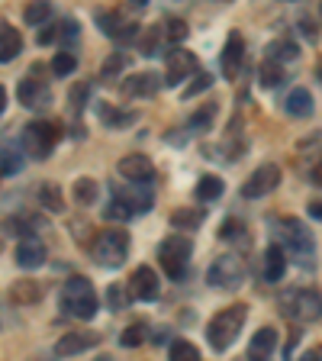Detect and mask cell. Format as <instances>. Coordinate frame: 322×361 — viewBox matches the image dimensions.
Returning <instances> with one entry per match:
<instances>
[{
    "instance_id": "1",
    "label": "cell",
    "mask_w": 322,
    "mask_h": 361,
    "mask_svg": "<svg viewBox=\"0 0 322 361\" xmlns=\"http://www.w3.org/2000/svg\"><path fill=\"white\" fill-rule=\"evenodd\" d=\"M245 319H248L245 303H233V307L219 310L210 319V326H206V342H210L213 352H225V348L233 345L235 338H239L242 326H245Z\"/></svg>"
},
{
    "instance_id": "2",
    "label": "cell",
    "mask_w": 322,
    "mask_h": 361,
    "mask_svg": "<svg viewBox=\"0 0 322 361\" xmlns=\"http://www.w3.org/2000/svg\"><path fill=\"white\" fill-rule=\"evenodd\" d=\"M61 307H65L68 316H75V319H94V313H97L94 284L87 278H81V274L65 281V287H61Z\"/></svg>"
},
{
    "instance_id": "3",
    "label": "cell",
    "mask_w": 322,
    "mask_h": 361,
    "mask_svg": "<svg viewBox=\"0 0 322 361\" xmlns=\"http://www.w3.org/2000/svg\"><path fill=\"white\" fill-rule=\"evenodd\" d=\"M278 235H280V242L287 245V252H290L297 262L303 264V268H313V255H316V242H313V233H309L303 223H297V219H290V216H284V219H278Z\"/></svg>"
},
{
    "instance_id": "4",
    "label": "cell",
    "mask_w": 322,
    "mask_h": 361,
    "mask_svg": "<svg viewBox=\"0 0 322 361\" xmlns=\"http://www.w3.org/2000/svg\"><path fill=\"white\" fill-rule=\"evenodd\" d=\"M94 262L104 264V268H120L129 258V235L126 229H104V233L94 239V248H90Z\"/></svg>"
},
{
    "instance_id": "5",
    "label": "cell",
    "mask_w": 322,
    "mask_h": 361,
    "mask_svg": "<svg viewBox=\"0 0 322 361\" xmlns=\"http://www.w3.org/2000/svg\"><path fill=\"white\" fill-rule=\"evenodd\" d=\"M280 310H284V316L297 319V323H313V319L322 316V297L316 290L297 287V290H287L280 297Z\"/></svg>"
},
{
    "instance_id": "6",
    "label": "cell",
    "mask_w": 322,
    "mask_h": 361,
    "mask_svg": "<svg viewBox=\"0 0 322 361\" xmlns=\"http://www.w3.org/2000/svg\"><path fill=\"white\" fill-rule=\"evenodd\" d=\"M61 139V126L52 120H36L26 126V133H23V149L30 152L32 158H49L52 155V149L58 145Z\"/></svg>"
},
{
    "instance_id": "7",
    "label": "cell",
    "mask_w": 322,
    "mask_h": 361,
    "mask_svg": "<svg viewBox=\"0 0 322 361\" xmlns=\"http://www.w3.org/2000/svg\"><path fill=\"white\" fill-rule=\"evenodd\" d=\"M158 258H161V268L171 281H180L187 274V264H190V239L184 235H168L158 248Z\"/></svg>"
},
{
    "instance_id": "8",
    "label": "cell",
    "mask_w": 322,
    "mask_h": 361,
    "mask_svg": "<svg viewBox=\"0 0 322 361\" xmlns=\"http://www.w3.org/2000/svg\"><path fill=\"white\" fill-rule=\"evenodd\" d=\"M213 287L219 290H235V287L245 281V268H242V258L239 255H219L216 262L210 264V274H206Z\"/></svg>"
},
{
    "instance_id": "9",
    "label": "cell",
    "mask_w": 322,
    "mask_h": 361,
    "mask_svg": "<svg viewBox=\"0 0 322 361\" xmlns=\"http://www.w3.org/2000/svg\"><path fill=\"white\" fill-rule=\"evenodd\" d=\"M45 68L32 65L30 71H26V78L20 81V87H16V97H20L23 106H36V104H49V84H45Z\"/></svg>"
},
{
    "instance_id": "10",
    "label": "cell",
    "mask_w": 322,
    "mask_h": 361,
    "mask_svg": "<svg viewBox=\"0 0 322 361\" xmlns=\"http://www.w3.org/2000/svg\"><path fill=\"white\" fill-rule=\"evenodd\" d=\"M190 75H197V59L187 49H171L165 61V84L168 87H178L180 81H187Z\"/></svg>"
},
{
    "instance_id": "11",
    "label": "cell",
    "mask_w": 322,
    "mask_h": 361,
    "mask_svg": "<svg viewBox=\"0 0 322 361\" xmlns=\"http://www.w3.org/2000/svg\"><path fill=\"white\" fill-rule=\"evenodd\" d=\"M280 184V168L278 165H261L252 171V178L242 184V197H248V200H255V197H264L271 194V190Z\"/></svg>"
},
{
    "instance_id": "12",
    "label": "cell",
    "mask_w": 322,
    "mask_h": 361,
    "mask_svg": "<svg viewBox=\"0 0 322 361\" xmlns=\"http://www.w3.org/2000/svg\"><path fill=\"white\" fill-rule=\"evenodd\" d=\"M120 174L129 184H149L155 178V165H151V158H145L142 152H135V155H126L120 161Z\"/></svg>"
},
{
    "instance_id": "13",
    "label": "cell",
    "mask_w": 322,
    "mask_h": 361,
    "mask_svg": "<svg viewBox=\"0 0 322 361\" xmlns=\"http://www.w3.org/2000/svg\"><path fill=\"white\" fill-rule=\"evenodd\" d=\"M100 342L97 332H65V336L55 342V355L58 358H71V355H81L87 348H94Z\"/></svg>"
},
{
    "instance_id": "14",
    "label": "cell",
    "mask_w": 322,
    "mask_h": 361,
    "mask_svg": "<svg viewBox=\"0 0 322 361\" xmlns=\"http://www.w3.org/2000/svg\"><path fill=\"white\" fill-rule=\"evenodd\" d=\"M129 293H132V300H155L158 297V274L149 268V264L132 271V278H129Z\"/></svg>"
},
{
    "instance_id": "15",
    "label": "cell",
    "mask_w": 322,
    "mask_h": 361,
    "mask_svg": "<svg viewBox=\"0 0 322 361\" xmlns=\"http://www.w3.org/2000/svg\"><path fill=\"white\" fill-rule=\"evenodd\" d=\"M242 65H245V42H242L239 32H229V39H225V52H223V75L229 78V81H235L242 71Z\"/></svg>"
},
{
    "instance_id": "16",
    "label": "cell",
    "mask_w": 322,
    "mask_h": 361,
    "mask_svg": "<svg viewBox=\"0 0 322 361\" xmlns=\"http://www.w3.org/2000/svg\"><path fill=\"white\" fill-rule=\"evenodd\" d=\"M158 87H161V78L155 71H139V75H129L123 81L126 97H151V94H158Z\"/></svg>"
},
{
    "instance_id": "17",
    "label": "cell",
    "mask_w": 322,
    "mask_h": 361,
    "mask_svg": "<svg viewBox=\"0 0 322 361\" xmlns=\"http://www.w3.org/2000/svg\"><path fill=\"white\" fill-rule=\"evenodd\" d=\"M16 264H20V268H26V271L45 264V245L39 239H32V235H26V239L16 245Z\"/></svg>"
},
{
    "instance_id": "18",
    "label": "cell",
    "mask_w": 322,
    "mask_h": 361,
    "mask_svg": "<svg viewBox=\"0 0 322 361\" xmlns=\"http://www.w3.org/2000/svg\"><path fill=\"white\" fill-rule=\"evenodd\" d=\"M274 348H278V329H271V326H261V329L252 336V342H248V355H252L255 361L271 358Z\"/></svg>"
},
{
    "instance_id": "19",
    "label": "cell",
    "mask_w": 322,
    "mask_h": 361,
    "mask_svg": "<svg viewBox=\"0 0 322 361\" xmlns=\"http://www.w3.org/2000/svg\"><path fill=\"white\" fill-rule=\"evenodd\" d=\"M284 271H287V252H284V245H271L268 252H264V281L278 284V281L284 278Z\"/></svg>"
},
{
    "instance_id": "20",
    "label": "cell",
    "mask_w": 322,
    "mask_h": 361,
    "mask_svg": "<svg viewBox=\"0 0 322 361\" xmlns=\"http://www.w3.org/2000/svg\"><path fill=\"white\" fill-rule=\"evenodd\" d=\"M20 52H23V36L10 23L0 20V61H13Z\"/></svg>"
},
{
    "instance_id": "21",
    "label": "cell",
    "mask_w": 322,
    "mask_h": 361,
    "mask_svg": "<svg viewBox=\"0 0 322 361\" xmlns=\"http://www.w3.org/2000/svg\"><path fill=\"white\" fill-rule=\"evenodd\" d=\"M284 110L290 113V116H297V120H306L309 113H313V94H309V90H303V87L290 90V94H287V100H284Z\"/></svg>"
},
{
    "instance_id": "22",
    "label": "cell",
    "mask_w": 322,
    "mask_h": 361,
    "mask_svg": "<svg viewBox=\"0 0 322 361\" xmlns=\"http://www.w3.org/2000/svg\"><path fill=\"white\" fill-rule=\"evenodd\" d=\"M39 297H42V287H39V281H16V284L10 287V300L20 303V307H32Z\"/></svg>"
},
{
    "instance_id": "23",
    "label": "cell",
    "mask_w": 322,
    "mask_h": 361,
    "mask_svg": "<svg viewBox=\"0 0 322 361\" xmlns=\"http://www.w3.org/2000/svg\"><path fill=\"white\" fill-rule=\"evenodd\" d=\"M219 239L223 242H233V245H239V248H248V229H245V223L242 219H225L223 226H219Z\"/></svg>"
},
{
    "instance_id": "24",
    "label": "cell",
    "mask_w": 322,
    "mask_h": 361,
    "mask_svg": "<svg viewBox=\"0 0 322 361\" xmlns=\"http://www.w3.org/2000/svg\"><path fill=\"white\" fill-rule=\"evenodd\" d=\"M165 30L161 26H151V30H145L142 36H139V52L145 55V59H155L158 52H161V45H165Z\"/></svg>"
},
{
    "instance_id": "25",
    "label": "cell",
    "mask_w": 322,
    "mask_h": 361,
    "mask_svg": "<svg viewBox=\"0 0 322 361\" xmlns=\"http://www.w3.org/2000/svg\"><path fill=\"white\" fill-rule=\"evenodd\" d=\"M49 16H52V0H30L23 10V20L30 26H42V23H49Z\"/></svg>"
},
{
    "instance_id": "26",
    "label": "cell",
    "mask_w": 322,
    "mask_h": 361,
    "mask_svg": "<svg viewBox=\"0 0 322 361\" xmlns=\"http://www.w3.org/2000/svg\"><path fill=\"white\" fill-rule=\"evenodd\" d=\"M36 200L42 203L49 213H61V210H65V197H61V190L55 188V184H42V188H39V194H36Z\"/></svg>"
},
{
    "instance_id": "27",
    "label": "cell",
    "mask_w": 322,
    "mask_h": 361,
    "mask_svg": "<svg viewBox=\"0 0 322 361\" xmlns=\"http://www.w3.org/2000/svg\"><path fill=\"white\" fill-rule=\"evenodd\" d=\"M284 65L280 61H274V59H264L261 61V87H280L284 84Z\"/></svg>"
},
{
    "instance_id": "28",
    "label": "cell",
    "mask_w": 322,
    "mask_h": 361,
    "mask_svg": "<svg viewBox=\"0 0 322 361\" xmlns=\"http://www.w3.org/2000/svg\"><path fill=\"white\" fill-rule=\"evenodd\" d=\"M129 216H132V207L113 190V200L104 207V219L106 223H123V219H129Z\"/></svg>"
},
{
    "instance_id": "29",
    "label": "cell",
    "mask_w": 322,
    "mask_h": 361,
    "mask_svg": "<svg viewBox=\"0 0 322 361\" xmlns=\"http://www.w3.org/2000/svg\"><path fill=\"white\" fill-rule=\"evenodd\" d=\"M203 216H206L203 210L184 207V210H174V213H171V226H174V229H197V226L203 223Z\"/></svg>"
},
{
    "instance_id": "30",
    "label": "cell",
    "mask_w": 322,
    "mask_h": 361,
    "mask_svg": "<svg viewBox=\"0 0 322 361\" xmlns=\"http://www.w3.org/2000/svg\"><path fill=\"white\" fill-rule=\"evenodd\" d=\"M219 194H223V180L216 174H203L200 184H197V200L210 203V200H219Z\"/></svg>"
},
{
    "instance_id": "31",
    "label": "cell",
    "mask_w": 322,
    "mask_h": 361,
    "mask_svg": "<svg viewBox=\"0 0 322 361\" xmlns=\"http://www.w3.org/2000/svg\"><path fill=\"white\" fill-rule=\"evenodd\" d=\"M97 110H100V116H104V123L110 129H126L129 123H135V113L132 110H110V106H104V104H100Z\"/></svg>"
},
{
    "instance_id": "32",
    "label": "cell",
    "mask_w": 322,
    "mask_h": 361,
    "mask_svg": "<svg viewBox=\"0 0 322 361\" xmlns=\"http://www.w3.org/2000/svg\"><path fill=\"white\" fill-rule=\"evenodd\" d=\"M97 194H100V184L94 178H78L75 180V200L90 207V203H97Z\"/></svg>"
},
{
    "instance_id": "33",
    "label": "cell",
    "mask_w": 322,
    "mask_h": 361,
    "mask_svg": "<svg viewBox=\"0 0 322 361\" xmlns=\"http://www.w3.org/2000/svg\"><path fill=\"white\" fill-rule=\"evenodd\" d=\"M300 55V49H297V42H290V39H278V42H271L268 45V59H274V61H293Z\"/></svg>"
},
{
    "instance_id": "34",
    "label": "cell",
    "mask_w": 322,
    "mask_h": 361,
    "mask_svg": "<svg viewBox=\"0 0 322 361\" xmlns=\"http://www.w3.org/2000/svg\"><path fill=\"white\" fill-rule=\"evenodd\" d=\"M116 194H120L123 200L132 207V213H149L151 210V194H149V190L132 188V190H116Z\"/></svg>"
},
{
    "instance_id": "35",
    "label": "cell",
    "mask_w": 322,
    "mask_h": 361,
    "mask_svg": "<svg viewBox=\"0 0 322 361\" xmlns=\"http://www.w3.org/2000/svg\"><path fill=\"white\" fill-rule=\"evenodd\" d=\"M123 68H126V55H123V52L106 55L104 68H100V78H104V84H113V81H116V75H120Z\"/></svg>"
},
{
    "instance_id": "36",
    "label": "cell",
    "mask_w": 322,
    "mask_h": 361,
    "mask_svg": "<svg viewBox=\"0 0 322 361\" xmlns=\"http://www.w3.org/2000/svg\"><path fill=\"white\" fill-rule=\"evenodd\" d=\"M75 68H78V55L71 52V49H61V52L52 59V71H55V75H58V78L71 75Z\"/></svg>"
},
{
    "instance_id": "37",
    "label": "cell",
    "mask_w": 322,
    "mask_h": 361,
    "mask_svg": "<svg viewBox=\"0 0 322 361\" xmlns=\"http://www.w3.org/2000/svg\"><path fill=\"white\" fill-rule=\"evenodd\" d=\"M168 355H171L174 361H197L200 358V352H197L194 342H184V338H174L171 348H168Z\"/></svg>"
},
{
    "instance_id": "38",
    "label": "cell",
    "mask_w": 322,
    "mask_h": 361,
    "mask_svg": "<svg viewBox=\"0 0 322 361\" xmlns=\"http://www.w3.org/2000/svg\"><path fill=\"white\" fill-rule=\"evenodd\" d=\"M210 84H213V75H210V71H197V78L190 75V84L184 87V100H194L197 94L210 90Z\"/></svg>"
},
{
    "instance_id": "39",
    "label": "cell",
    "mask_w": 322,
    "mask_h": 361,
    "mask_svg": "<svg viewBox=\"0 0 322 361\" xmlns=\"http://www.w3.org/2000/svg\"><path fill=\"white\" fill-rule=\"evenodd\" d=\"M161 30H165L168 42H184V39H187V23L184 20H165L161 23Z\"/></svg>"
},
{
    "instance_id": "40",
    "label": "cell",
    "mask_w": 322,
    "mask_h": 361,
    "mask_svg": "<svg viewBox=\"0 0 322 361\" xmlns=\"http://www.w3.org/2000/svg\"><path fill=\"white\" fill-rule=\"evenodd\" d=\"M129 297H132V293L129 290H123V287H106V303H110V310L113 313H116V310H126L129 307Z\"/></svg>"
},
{
    "instance_id": "41",
    "label": "cell",
    "mask_w": 322,
    "mask_h": 361,
    "mask_svg": "<svg viewBox=\"0 0 322 361\" xmlns=\"http://www.w3.org/2000/svg\"><path fill=\"white\" fill-rule=\"evenodd\" d=\"M20 168H23V155H20V152H10V149L0 152V174H16Z\"/></svg>"
},
{
    "instance_id": "42",
    "label": "cell",
    "mask_w": 322,
    "mask_h": 361,
    "mask_svg": "<svg viewBox=\"0 0 322 361\" xmlns=\"http://www.w3.org/2000/svg\"><path fill=\"white\" fill-rule=\"evenodd\" d=\"M78 36H81V30H78L75 20H61L58 23V39H61V49H68V45H75Z\"/></svg>"
},
{
    "instance_id": "43",
    "label": "cell",
    "mask_w": 322,
    "mask_h": 361,
    "mask_svg": "<svg viewBox=\"0 0 322 361\" xmlns=\"http://www.w3.org/2000/svg\"><path fill=\"white\" fill-rule=\"evenodd\" d=\"M68 100H71V110L81 113L84 106H87V100H90V84H75L71 94H68Z\"/></svg>"
},
{
    "instance_id": "44",
    "label": "cell",
    "mask_w": 322,
    "mask_h": 361,
    "mask_svg": "<svg viewBox=\"0 0 322 361\" xmlns=\"http://www.w3.org/2000/svg\"><path fill=\"white\" fill-rule=\"evenodd\" d=\"M213 116H216V106L206 104V106H203V110L194 116V120H190V129H194V133H206V129H210V123H213Z\"/></svg>"
},
{
    "instance_id": "45",
    "label": "cell",
    "mask_w": 322,
    "mask_h": 361,
    "mask_svg": "<svg viewBox=\"0 0 322 361\" xmlns=\"http://www.w3.org/2000/svg\"><path fill=\"white\" fill-rule=\"evenodd\" d=\"M120 342H123V345H126V348L142 345V342H145V323H132L126 332H123V338H120Z\"/></svg>"
},
{
    "instance_id": "46",
    "label": "cell",
    "mask_w": 322,
    "mask_h": 361,
    "mask_svg": "<svg viewBox=\"0 0 322 361\" xmlns=\"http://www.w3.org/2000/svg\"><path fill=\"white\" fill-rule=\"evenodd\" d=\"M123 23H126V20H120V16L110 13V10H104V13H100V30H104L106 36H113V39H116V32H120Z\"/></svg>"
},
{
    "instance_id": "47",
    "label": "cell",
    "mask_w": 322,
    "mask_h": 361,
    "mask_svg": "<svg viewBox=\"0 0 322 361\" xmlns=\"http://www.w3.org/2000/svg\"><path fill=\"white\" fill-rule=\"evenodd\" d=\"M135 39H139V23H123L120 32H116V42L129 45V42H135Z\"/></svg>"
},
{
    "instance_id": "48",
    "label": "cell",
    "mask_w": 322,
    "mask_h": 361,
    "mask_svg": "<svg viewBox=\"0 0 322 361\" xmlns=\"http://www.w3.org/2000/svg\"><path fill=\"white\" fill-rule=\"evenodd\" d=\"M55 36H58V26H55V23H42V30H39V45L55 42Z\"/></svg>"
},
{
    "instance_id": "49",
    "label": "cell",
    "mask_w": 322,
    "mask_h": 361,
    "mask_svg": "<svg viewBox=\"0 0 322 361\" xmlns=\"http://www.w3.org/2000/svg\"><path fill=\"white\" fill-rule=\"evenodd\" d=\"M309 180H313V184H322V152L313 158V165H309Z\"/></svg>"
},
{
    "instance_id": "50",
    "label": "cell",
    "mask_w": 322,
    "mask_h": 361,
    "mask_svg": "<svg viewBox=\"0 0 322 361\" xmlns=\"http://www.w3.org/2000/svg\"><path fill=\"white\" fill-rule=\"evenodd\" d=\"M309 216L322 219V200H309Z\"/></svg>"
},
{
    "instance_id": "51",
    "label": "cell",
    "mask_w": 322,
    "mask_h": 361,
    "mask_svg": "<svg viewBox=\"0 0 322 361\" xmlns=\"http://www.w3.org/2000/svg\"><path fill=\"white\" fill-rule=\"evenodd\" d=\"M300 26H303V32H306V36H309V39H313V36H316V30H313V20H300Z\"/></svg>"
},
{
    "instance_id": "52",
    "label": "cell",
    "mask_w": 322,
    "mask_h": 361,
    "mask_svg": "<svg viewBox=\"0 0 322 361\" xmlns=\"http://www.w3.org/2000/svg\"><path fill=\"white\" fill-rule=\"evenodd\" d=\"M316 358H322V348H309V352L303 355V361H316Z\"/></svg>"
},
{
    "instance_id": "53",
    "label": "cell",
    "mask_w": 322,
    "mask_h": 361,
    "mask_svg": "<svg viewBox=\"0 0 322 361\" xmlns=\"http://www.w3.org/2000/svg\"><path fill=\"white\" fill-rule=\"evenodd\" d=\"M7 110V87H4V84H0V113Z\"/></svg>"
},
{
    "instance_id": "54",
    "label": "cell",
    "mask_w": 322,
    "mask_h": 361,
    "mask_svg": "<svg viewBox=\"0 0 322 361\" xmlns=\"http://www.w3.org/2000/svg\"><path fill=\"white\" fill-rule=\"evenodd\" d=\"M129 4H132V7H145V4H149V0H129Z\"/></svg>"
},
{
    "instance_id": "55",
    "label": "cell",
    "mask_w": 322,
    "mask_h": 361,
    "mask_svg": "<svg viewBox=\"0 0 322 361\" xmlns=\"http://www.w3.org/2000/svg\"><path fill=\"white\" fill-rule=\"evenodd\" d=\"M287 4H293V0H287Z\"/></svg>"
}]
</instances>
